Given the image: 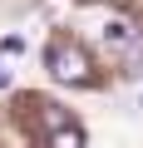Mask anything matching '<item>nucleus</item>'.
Returning <instances> with one entry per match:
<instances>
[{
	"mask_svg": "<svg viewBox=\"0 0 143 148\" xmlns=\"http://www.w3.org/2000/svg\"><path fill=\"white\" fill-rule=\"evenodd\" d=\"M44 64H49V74L59 84H89L94 79V64H89L84 45H74V40H54L44 49Z\"/></svg>",
	"mask_w": 143,
	"mask_h": 148,
	"instance_id": "f257e3e1",
	"label": "nucleus"
},
{
	"mask_svg": "<svg viewBox=\"0 0 143 148\" xmlns=\"http://www.w3.org/2000/svg\"><path fill=\"white\" fill-rule=\"evenodd\" d=\"M49 148H84V128H79V123H59V128H49Z\"/></svg>",
	"mask_w": 143,
	"mask_h": 148,
	"instance_id": "f03ea898",
	"label": "nucleus"
},
{
	"mask_svg": "<svg viewBox=\"0 0 143 148\" xmlns=\"http://www.w3.org/2000/svg\"><path fill=\"white\" fill-rule=\"evenodd\" d=\"M104 40H109V45H128V40H133V25H128V20H109V25H104Z\"/></svg>",
	"mask_w": 143,
	"mask_h": 148,
	"instance_id": "7ed1b4c3",
	"label": "nucleus"
},
{
	"mask_svg": "<svg viewBox=\"0 0 143 148\" xmlns=\"http://www.w3.org/2000/svg\"><path fill=\"white\" fill-rule=\"evenodd\" d=\"M0 54H25V35H5V40H0Z\"/></svg>",
	"mask_w": 143,
	"mask_h": 148,
	"instance_id": "20e7f679",
	"label": "nucleus"
},
{
	"mask_svg": "<svg viewBox=\"0 0 143 148\" xmlns=\"http://www.w3.org/2000/svg\"><path fill=\"white\" fill-rule=\"evenodd\" d=\"M0 89H10V69H5V59H0Z\"/></svg>",
	"mask_w": 143,
	"mask_h": 148,
	"instance_id": "39448f33",
	"label": "nucleus"
}]
</instances>
